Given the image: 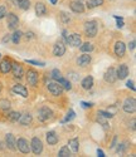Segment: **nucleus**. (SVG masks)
Instances as JSON below:
<instances>
[{"label": "nucleus", "mask_w": 136, "mask_h": 157, "mask_svg": "<svg viewBox=\"0 0 136 157\" xmlns=\"http://www.w3.org/2000/svg\"><path fill=\"white\" fill-rule=\"evenodd\" d=\"M122 109H124V112L127 113V114L135 113V111H136V101H135V98L134 97L126 98L124 101V103H122Z\"/></svg>", "instance_id": "8"}, {"label": "nucleus", "mask_w": 136, "mask_h": 157, "mask_svg": "<svg viewBox=\"0 0 136 157\" xmlns=\"http://www.w3.org/2000/svg\"><path fill=\"white\" fill-rule=\"evenodd\" d=\"M94 84V79H93V77L92 75H86L82 81H81V88H82L83 90H90L92 89Z\"/></svg>", "instance_id": "21"}, {"label": "nucleus", "mask_w": 136, "mask_h": 157, "mask_svg": "<svg viewBox=\"0 0 136 157\" xmlns=\"http://www.w3.org/2000/svg\"><path fill=\"white\" fill-rule=\"evenodd\" d=\"M103 81L108 84H114L117 81V77H116V69L114 67L107 68V71L103 74Z\"/></svg>", "instance_id": "11"}, {"label": "nucleus", "mask_w": 136, "mask_h": 157, "mask_svg": "<svg viewBox=\"0 0 136 157\" xmlns=\"http://www.w3.org/2000/svg\"><path fill=\"white\" fill-rule=\"evenodd\" d=\"M11 40V35L10 34H5V36L3 38V43H8Z\"/></svg>", "instance_id": "43"}, {"label": "nucleus", "mask_w": 136, "mask_h": 157, "mask_svg": "<svg viewBox=\"0 0 136 157\" xmlns=\"http://www.w3.org/2000/svg\"><path fill=\"white\" fill-rule=\"evenodd\" d=\"M61 86H62V88L63 89H66V90H71L72 89V83H71V81L70 79H67V78H61V79H58L57 81Z\"/></svg>", "instance_id": "29"}, {"label": "nucleus", "mask_w": 136, "mask_h": 157, "mask_svg": "<svg viewBox=\"0 0 136 157\" xmlns=\"http://www.w3.org/2000/svg\"><path fill=\"white\" fill-rule=\"evenodd\" d=\"M114 53L117 58H124L126 54V44L122 40H117L114 45Z\"/></svg>", "instance_id": "10"}, {"label": "nucleus", "mask_w": 136, "mask_h": 157, "mask_svg": "<svg viewBox=\"0 0 136 157\" xmlns=\"http://www.w3.org/2000/svg\"><path fill=\"white\" fill-rule=\"evenodd\" d=\"M10 72L13 73V75H14V78H17V79H20V78H23L25 74L23 65L15 60H13V63H11V71Z\"/></svg>", "instance_id": "9"}, {"label": "nucleus", "mask_w": 136, "mask_h": 157, "mask_svg": "<svg viewBox=\"0 0 136 157\" xmlns=\"http://www.w3.org/2000/svg\"><path fill=\"white\" fill-rule=\"evenodd\" d=\"M58 156H61V157H70V156H72V152H71V150H70V147H68V146H62L59 148V151H58Z\"/></svg>", "instance_id": "33"}, {"label": "nucleus", "mask_w": 136, "mask_h": 157, "mask_svg": "<svg viewBox=\"0 0 136 157\" xmlns=\"http://www.w3.org/2000/svg\"><path fill=\"white\" fill-rule=\"evenodd\" d=\"M5 148H6L5 142H0V151H3V150H5Z\"/></svg>", "instance_id": "47"}, {"label": "nucleus", "mask_w": 136, "mask_h": 157, "mask_svg": "<svg viewBox=\"0 0 136 157\" xmlns=\"http://www.w3.org/2000/svg\"><path fill=\"white\" fill-rule=\"evenodd\" d=\"M135 44H136L135 40H131V42L127 44V45H129V49H130V50H134V49H135Z\"/></svg>", "instance_id": "44"}, {"label": "nucleus", "mask_w": 136, "mask_h": 157, "mask_svg": "<svg viewBox=\"0 0 136 157\" xmlns=\"http://www.w3.org/2000/svg\"><path fill=\"white\" fill-rule=\"evenodd\" d=\"M20 114H22V113H20V112H18V111H9L8 120H9L10 122H18Z\"/></svg>", "instance_id": "31"}, {"label": "nucleus", "mask_w": 136, "mask_h": 157, "mask_svg": "<svg viewBox=\"0 0 136 157\" xmlns=\"http://www.w3.org/2000/svg\"><path fill=\"white\" fill-rule=\"evenodd\" d=\"M67 44H70L72 47H79L82 44V38H81L78 33H72L67 38Z\"/></svg>", "instance_id": "17"}, {"label": "nucleus", "mask_w": 136, "mask_h": 157, "mask_svg": "<svg viewBox=\"0 0 136 157\" xmlns=\"http://www.w3.org/2000/svg\"><path fill=\"white\" fill-rule=\"evenodd\" d=\"M97 113H98L100 116H102L103 118H106V120H111L112 117H114V113H111V112H107V111H103V109H100Z\"/></svg>", "instance_id": "37"}, {"label": "nucleus", "mask_w": 136, "mask_h": 157, "mask_svg": "<svg viewBox=\"0 0 136 157\" xmlns=\"http://www.w3.org/2000/svg\"><path fill=\"white\" fill-rule=\"evenodd\" d=\"M67 146L70 147V150H71L72 153H78L79 152V140L77 137L71 138L70 141H68V145Z\"/></svg>", "instance_id": "24"}, {"label": "nucleus", "mask_w": 136, "mask_h": 157, "mask_svg": "<svg viewBox=\"0 0 136 157\" xmlns=\"http://www.w3.org/2000/svg\"><path fill=\"white\" fill-rule=\"evenodd\" d=\"M129 67H127V64L125 63H121L117 69H116V77H117V79L122 81V79H126L127 75H129Z\"/></svg>", "instance_id": "14"}, {"label": "nucleus", "mask_w": 136, "mask_h": 157, "mask_svg": "<svg viewBox=\"0 0 136 157\" xmlns=\"http://www.w3.org/2000/svg\"><path fill=\"white\" fill-rule=\"evenodd\" d=\"M53 111L48 107V106H43V107H40L39 109H38V120L40 121V122H48V121H50L52 118H53Z\"/></svg>", "instance_id": "2"}, {"label": "nucleus", "mask_w": 136, "mask_h": 157, "mask_svg": "<svg viewBox=\"0 0 136 157\" xmlns=\"http://www.w3.org/2000/svg\"><path fill=\"white\" fill-rule=\"evenodd\" d=\"M126 87L130 88L131 90H134V92H135V89H136V88H135V83H134V81H127V82H126Z\"/></svg>", "instance_id": "40"}, {"label": "nucleus", "mask_w": 136, "mask_h": 157, "mask_svg": "<svg viewBox=\"0 0 136 157\" xmlns=\"http://www.w3.org/2000/svg\"><path fill=\"white\" fill-rule=\"evenodd\" d=\"M15 145H17V151H19L23 155H28L30 152V143L24 137H19L18 140H15Z\"/></svg>", "instance_id": "5"}, {"label": "nucleus", "mask_w": 136, "mask_h": 157, "mask_svg": "<svg viewBox=\"0 0 136 157\" xmlns=\"http://www.w3.org/2000/svg\"><path fill=\"white\" fill-rule=\"evenodd\" d=\"M117 146H118L117 150H116L117 153H125V151L129 148V143L127 142H121V143H118Z\"/></svg>", "instance_id": "34"}, {"label": "nucleus", "mask_w": 136, "mask_h": 157, "mask_svg": "<svg viewBox=\"0 0 136 157\" xmlns=\"http://www.w3.org/2000/svg\"><path fill=\"white\" fill-rule=\"evenodd\" d=\"M49 77L52 78L53 81H56V82H57L58 79H61V78H62L63 75H62V72H61L58 68H54V69H52V71H50Z\"/></svg>", "instance_id": "32"}, {"label": "nucleus", "mask_w": 136, "mask_h": 157, "mask_svg": "<svg viewBox=\"0 0 136 157\" xmlns=\"http://www.w3.org/2000/svg\"><path fill=\"white\" fill-rule=\"evenodd\" d=\"M116 143H117V136H115V138H114V141H112V143H111V148H114L115 146H116Z\"/></svg>", "instance_id": "45"}, {"label": "nucleus", "mask_w": 136, "mask_h": 157, "mask_svg": "<svg viewBox=\"0 0 136 157\" xmlns=\"http://www.w3.org/2000/svg\"><path fill=\"white\" fill-rule=\"evenodd\" d=\"M24 75H25L26 82H28V84H29L30 87H33V88L38 87V83H39V74H38V72H37L35 69L30 68Z\"/></svg>", "instance_id": "6"}, {"label": "nucleus", "mask_w": 136, "mask_h": 157, "mask_svg": "<svg viewBox=\"0 0 136 157\" xmlns=\"http://www.w3.org/2000/svg\"><path fill=\"white\" fill-rule=\"evenodd\" d=\"M70 9L76 13V14H82V13H85L86 10V6L82 2H79V0H74V2H71L70 3Z\"/></svg>", "instance_id": "16"}, {"label": "nucleus", "mask_w": 136, "mask_h": 157, "mask_svg": "<svg viewBox=\"0 0 136 157\" xmlns=\"http://www.w3.org/2000/svg\"><path fill=\"white\" fill-rule=\"evenodd\" d=\"M23 35H25V38L28 39V40H29V39H33V38H35V34H34L33 32H26V33H25V34H23Z\"/></svg>", "instance_id": "41"}, {"label": "nucleus", "mask_w": 136, "mask_h": 157, "mask_svg": "<svg viewBox=\"0 0 136 157\" xmlns=\"http://www.w3.org/2000/svg\"><path fill=\"white\" fill-rule=\"evenodd\" d=\"M10 108H11V103L9 99H6V98L0 99V109L6 112V111H10Z\"/></svg>", "instance_id": "30"}, {"label": "nucleus", "mask_w": 136, "mask_h": 157, "mask_svg": "<svg viewBox=\"0 0 136 157\" xmlns=\"http://www.w3.org/2000/svg\"><path fill=\"white\" fill-rule=\"evenodd\" d=\"M79 50L82 52V53H91V52H93V49H94V47H93V44L92 43H90V42H86V43H82L79 47Z\"/></svg>", "instance_id": "27"}, {"label": "nucleus", "mask_w": 136, "mask_h": 157, "mask_svg": "<svg viewBox=\"0 0 136 157\" xmlns=\"http://www.w3.org/2000/svg\"><path fill=\"white\" fill-rule=\"evenodd\" d=\"M23 32L22 30H18V29H15L14 30V33L11 34V42L14 43V44H19V42L22 40V38H23Z\"/></svg>", "instance_id": "28"}, {"label": "nucleus", "mask_w": 136, "mask_h": 157, "mask_svg": "<svg viewBox=\"0 0 136 157\" xmlns=\"http://www.w3.org/2000/svg\"><path fill=\"white\" fill-rule=\"evenodd\" d=\"M5 146L8 150L10 151H17V145H15V138H14V135H11V133H6L5 135Z\"/></svg>", "instance_id": "20"}, {"label": "nucleus", "mask_w": 136, "mask_h": 157, "mask_svg": "<svg viewBox=\"0 0 136 157\" xmlns=\"http://www.w3.org/2000/svg\"><path fill=\"white\" fill-rule=\"evenodd\" d=\"M47 89L49 90V93L52 94V96H54V97H61L62 94H63V88H62V86L58 83V82H49V83H47Z\"/></svg>", "instance_id": "7"}, {"label": "nucleus", "mask_w": 136, "mask_h": 157, "mask_svg": "<svg viewBox=\"0 0 136 157\" xmlns=\"http://www.w3.org/2000/svg\"><path fill=\"white\" fill-rule=\"evenodd\" d=\"M11 89H13V92H14L15 94L22 96L23 98H28L29 97V93H28V89H26V87L20 84V83H15L14 86H13Z\"/></svg>", "instance_id": "15"}, {"label": "nucleus", "mask_w": 136, "mask_h": 157, "mask_svg": "<svg viewBox=\"0 0 136 157\" xmlns=\"http://www.w3.org/2000/svg\"><path fill=\"white\" fill-rule=\"evenodd\" d=\"M0 59H2V54H0Z\"/></svg>", "instance_id": "50"}, {"label": "nucleus", "mask_w": 136, "mask_h": 157, "mask_svg": "<svg viewBox=\"0 0 136 157\" xmlns=\"http://www.w3.org/2000/svg\"><path fill=\"white\" fill-rule=\"evenodd\" d=\"M37 17H44L47 14V5L43 2H37L34 5Z\"/></svg>", "instance_id": "22"}, {"label": "nucleus", "mask_w": 136, "mask_h": 157, "mask_svg": "<svg viewBox=\"0 0 136 157\" xmlns=\"http://www.w3.org/2000/svg\"><path fill=\"white\" fill-rule=\"evenodd\" d=\"M83 33L88 38H94L98 33V24L96 20H87L83 24Z\"/></svg>", "instance_id": "1"}, {"label": "nucleus", "mask_w": 136, "mask_h": 157, "mask_svg": "<svg viewBox=\"0 0 136 157\" xmlns=\"http://www.w3.org/2000/svg\"><path fill=\"white\" fill-rule=\"evenodd\" d=\"M5 18H6V25H8V29H9V30H15V29H18L20 20H19V17L15 14V13L9 11Z\"/></svg>", "instance_id": "3"}, {"label": "nucleus", "mask_w": 136, "mask_h": 157, "mask_svg": "<svg viewBox=\"0 0 136 157\" xmlns=\"http://www.w3.org/2000/svg\"><path fill=\"white\" fill-rule=\"evenodd\" d=\"M32 121H33V116H32L30 113H24V114H20L19 120H18L19 124H20V126H24V127L29 126V124L32 123Z\"/></svg>", "instance_id": "23"}, {"label": "nucleus", "mask_w": 136, "mask_h": 157, "mask_svg": "<svg viewBox=\"0 0 136 157\" xmlns=\"http://www.w3.org/2000/svg\"><path fill=\"white\" fill-rule=\"evenodd\" d=\"M49 2H50V4H52V5H56V4L58 3V0H49Z\"/></svg>", "instance_id": "48"}, {"label": "nucleus", "mask_w": 136, "mask_h": 157, "mask_svg": "<svg viewBox=\"0 0 136 157\" xmlns=\"http://www.w3.org/2000/svg\"><path fill=\"white\" fill-rule=\"evenodd\" d=\"M11 63H13V60L9 57L0 59V73L2 74H9L10 71H11Z\"/></svg>", "instance_id": "12"}, {"label": "nucleus", "mask_w": 136, "mask_h": 157, "mask_svg": "<svg viewBox=\"0 0 136 157\" xmlns=\"http://www.w3.org/2000/svg\"><path fill=\"white\" fill-rule=\"evenodd\" d=\"M74 117H76V113H74V111H73V109H70V111L67 112V114H66V118L63 120V123L72 121V120L74 118Z\"/></svg>", "instance_id": "35"}, {"label": "nucleus", "mask_w": 136, "mask_h": 157, "mask_svg": "<svg viewBox=\"0 0 136 157\" xmlns=\"http://www.w3.org/2000/svg\"><path fill=\"white\" fill-rule=\"evenodd\" d=\"M13 2L15 3V6H18L22 10H29V8L32 5L30 0H13Z\"/></svg>", "instance_id": "25"}, {"label": "nucleus", "mask_w": 136, "mask_h": 157, "mask_svg": "<svg viewBox=\"0 0 136 157\" xmlns=\"http://www.w3.org/2000/svg\"><path fill=\"white\" fill-rule=\"evenodd\" d=\"M66 50H67L66 49V44L63 42H57V43H54V45H53L52 53H53L54 57L61 58V57H63L66 54Z\"/></svg>", "instance_id": "13"}, {"label": "nucleus", "mask_w": 136, "mask_h": 157, "mask_svg": "<svg viewBox=\"0 0 136 157\" xmlns=\"http://www.w3.org/2000/svg\"><path fill=\"white\" fill-rule=\"evenodd\" d=\"M97 155H98L100 157H105V152H103L102 150H100V148L97 150Z\"/></svg>", "instance_id": "46"}, {"label": "nucleus", "mask_w": 136, "mask_h": 157, "mask_svg": "<svg viewBox=\"0 0 136 157\" xmlns=\"http://www.w3.org/2000/svg\"><path fill=\"white\" fill-rule=\"evenodd\" d=\"M46 141L49 146H56L59 142V137H58L56 131H49V132H47L46 133Z\"/></svg>", "instance_id": "18"}, {"label": "nucleus", "mask_w": 136, "mask_h": 157, "mask_svg": "<svg viewBox=\"0 0 136 157\" xmlns=\"http://www.w3.org/2000/svg\"><path fill=\"white\" fill-rule=\"evenodd\" d=\"M6 14H8L6 6H5V5H0V20L4 19V18L6 17Z\"/></svg>", "instance_id": "39"}, {"label": "nucleus", "mask_w": 136, "mask_h": 157, "mask_svg": "<svg viewBox=\"0 0 136 157\" xmlns=\"http://www.w3.org/2000/svg\"><path fill=\"white\" fill-rule=\"evenodd\" d=\"M103 4H105V0H87L86 2V6L88 9L98 8V6H102Z\"/></svg>", "instance_id": "26"}, {"label": "nucleus", "mask_w": 136, "mask_h": 157, "mask_svg": "<svg viewBox=\"0 0 136 157\" xmlns=\"http://www.w3.org/2000/svg\"><path fill=\"white\" fill-rule=\"evenodd\" d=\"M59 18H61L62 23H64V24L70 23V20H71V17H70V14H67L66 11H61V13H59Z\"/></svg>", "instance_id": "36"}, {"label": "nucleus", "mask_w": 136, "mask_h": 157, "mask_svg": "<svg viewBox=\"0 0 136 157\" xmlns=\"http://www.w3.org/2000/svg\"><path fill=\"white\" fill-rule=\"evenodd\" d=\"M30 152H33L35 156H39L40 153L43 152V141L40 140L38 136H34L32 140H30Z\"/></svg>", "instance_id": "4"}, {"label": "nucleus", "mask_w": 136, "mask_h": 157, "mask_svg": "<svg viewBox=\"0 0 136 157\" xmlns=\"http://www.w3.org/2000/svg\"><path fill=\"white\" fill-rule=\"evenodd\" d=\"M81 104H82L83 108H91V107H93V103H91V102H81Z\"/></svg>", "instance_id": "42"}, {"label": "nucleus", "mask_w": 136, "mask_h": 157, "mask_svg": "<svg viewBox=\"0 0 136 157\" xmlns=\"http://www.w3.org/2000/svg\"><path fill=\"white\" fill-rule=\"evenodd\" d=\"M2 90H3V84H2V82H0V93H2Z\"/></svg>", "instance_id": "49"}, {"label": "nucleus", "mask_w": 136, "mask_h": 157, "mask_svg": "<svg viewBox=\"0 0 136 157\" xmlns=\"http://www.w3.org/2000/svg\"><path fill=\"white\" fill-rule=\"evenodd\" d=\"M92 62V56H90V53H83L82 56H79L77 58V65L79 67H87Z\"/></svg>", "instance_id": "19"}, {"label": "nucleus", "mask_w": 136, "mask_h": 157, "mask_svg": "<svg viewBox=\"0 0 136 157\" xmlns=\"http://www.w3.org/2000/svg\"><path fill=\"white\" fill-rule=\"evenodd\" d=\"M28 64H32V65H37V67H44L46 63L44 62H39V60H32V59H26L25 60Z\"/></svg>", "instance_id": "38"}]
</instances>
